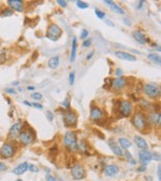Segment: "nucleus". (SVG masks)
I'll return each mask as SVG.
<instances>
[{
	"mask_svg": "<svg viewBox=\"0 0 161 181\" xmlns=\"http://www.w3.org/2000/svg\"><path fill=\"white\" fill-rule=\"evenodd\" d=\"M132 124L136 130H139L140 132H145L146 130L149 127L148 120H147V116L141 110H137L132 115Z\"/></svg>",
	"mask_w": 161,
	"mask_h": 181,
	"instance_id": "nucleus-1",
	"label": "nucleus"
},
{
	"mask_svg": "<svg viewBox=\"0 0 161 181\" xmlns=\"http://www.w3.org/2000/svg\"><path fill=\"white\" fill-rule=\"evenodd\" d=\"M18 143L20 144L22 146H28L31 145V144L34 143L36 140V132L32 127H30L29 125L28 127H24L20 132V136L17 137Z\"/></svg>",
	"mask_w": 161,
	"mask_h": 181,
	"instance_id": "nucleus-2",
	"label": "nucleus"
},
{
	"mask_svg": "<svg viewBox=\"0 0 161 181\" xmlns=\"http://www.w3.org/2000/svg\"><path fill=\"white\" fill-rule=\"evenodd\" d=\"M64 146L70 152H75L78 150V137L73 131H68L64 136Z\"/></svg>",
	"mask_w": 161,
	"mask_h": 181,
	"instance_id": "nucleus-3",
	"label": "nucleus"
},
{
	"mask_svg": "<svg viewBox=\"0 0 161 181\" xmlns=\"http://www.w3.org/2000/svg\"><path fill=\"white\" fill-rule=\"evenodd\" d=\"M117 110L121 117L128 118L133 111V104L129 100H119L117 103Z\"/></svg>",
	"mask_w": 161,
	"mask_h": 181,
	"instance_id": "nucleus-4",
	"label": "nucleus"
},
{
	"mask_svg": "<svg viewBox=\"0 0 161 181\" xmlns=\"http://www.w3.org/2000/svg\"><path fill=\"white\" fill-rule=\"evenodd\" d=\"M17 152V147L12 141H6L0 148V157L2 159H11Z\"/></svg>",
	"mask_w": 161,
	"mask_h": 181,
	"instance_id": "nucleus-5",
	"label": "nucleus"
},
{
	"mask_svg": "<svg viewBox=\"0 0 161 181\" xmlns=\"http://www.w3.org/2000/svg\"><path fill=\"white\" fill-rule=\"evenodd\" d=\"M62 118H64V124L66 127H76L78 121V116L74 110H65L64 114H62Z\"/></svg>",
	"mask_w": 161,
	"mask_h": 181,
	"instance_id": "nucleus-6",
	"label": "nucleus"
},
{
	"mask_svg": "<svg viewBox=\"0 0 161 181\" xmlns=\"http://www.w3.org/2000/svg\"><path fill=\"white\" fill-rule=\"evenodd\" d=\"M45 37L53 42L58 41L62 37V29L57 24H50L46 29Z\"/></svg>",
	"mask_w": 161,
	"mask_h": 181,
	"instance_id": "nucleus-7",
	"label": "nucleus"
},
{
	"mask_svg": "<svg viewBox=\"0 0 161 181\" xmlns=\"http://www.w3.org/2000/svg\"><path fill=\"white\" fill-rule=\"evenodd\" d=\"M143 92L146 97H150V99H159L161 94L160 87L157 85H154V84H145L143 86Z\"/></svg>",
	"mask_w": 161,
	"mask_h": 181,
	"instance_id": "nucleus-8",
	"label": "nucleus"
},
{
	"mask_svg": "<svg viewBox=\"0 0 161 181\" xmlns=\"http://www.w3.org/2000/svg\"><path fill=\"white\" fill-rule=\"evenodd\" d=\"M71 176L74 180H83L86 176V170L84 166L81 164H75L71 168Z\"/></svg>",
	"mask_w": 161,
	"mask_h": 181,
	"instance_id": "nucleus-9",
	"label": "nucleus"
},
{
	"mask_svg": "<svg viewBox=\"0 0 161 181\" xmlns=\"http://www.w3.org/2000/svg\"><path fill=\"white\" fill-rule=\"evenodd\" d=\"M105 113L98 106H92L90 108V119L95 122H100L104 119Z\"/></svg>",
	"mask_w": 161,
	"mask_h": 181,
	"instance_id": "nucleus-10",
	"label": "nucleus"
},
{
	"mask_svg": "<svg viewBox=\"0 0 161 181\" xmlns=\"http://www.w3.org/2000/svg\"><path fill=\"white\" fill-rule=\"evenodd\" d=\"M23 127H24V125H23L22 122H20V121L13 123L12 127H10V131H9V138H11V139L17 138L18 136H20V132H22Z\"/></svg>",
	"mask_w": 161,
	"mask_h": 181,
	"instance_id": "nucleus-11",
	"label": "nucleus"
},
{
	"mask_svg": "<svg viewBox=\"0 0 161 181\" xmlns=\"http://www.w3.org/2000/svg\"><path fill=\"white\" fill-rule=\"evenodd\" d=\"M9 6V9L15 12H23L25 8V4L23 0H8L7 1Z\"/></svg>",
	"mask_w": 161,
	"mask_h": 181,
	"instance_id": "nucleus-12",
	"label": "nucleus"
},
{
	"mask_svg": "<svg viewBox=\"0 0 161 181\" xmlns=\"http://www.w3.org/2000/svg\"><path fill=\"white\" fill-rule=\"evenodd\" d=\"M139 159L140 162L144 166H147L150 163L151 160H153V155H151V152L148 151V150H142V151L139 152Z\"/></svg>",
	"mask_w": 161,
	"mask_h": 181,
	"instance_id": "nucleus-13",
	"label": "nucleus"
},
{
	"mask_svg": "<svg viewBox=\"0 0 161 181\" xmlns=\"http://www.w3.org/2000/svg\"><path fill=\"white\" fill-rule=\"evenodd\" d=\"M127 84H128L127 78L121 76V77H117V78H115V80H112L111 87L114 88L115 90H121L127 86Z\"/></svg>",
	"mask_w": 161,
	"mask_h": 181,
	"instance_id": "nucleus-14",
	"label": "nucleus"
},
{
	"mask_svg": "<svg viewBox=\"0 0 161 181\" xmlns=\"http://www.w3.org/2000/svg\"><path fill=\"white\" fill-rule=\"evenodd\" d=\"M147 120H148L149 124H153V125H155V127H159L161 123L160 111L155 110V111H153V113H150L147 117Z\"/></svg>",
	"mask_w": 161,
	"mask_h": 181,
	"instance_id": "nucleus-15",
	"label": "nucleus"
},
{
	"mask_svg": "<svg viewBox=\"0 0 161 181\" xmlns=\"http://www.w3.org/2000/svg\"><path fill=\"white\" fill-rule=\"evenodd\" d=\"M132 37H133L134 40L139 44H141V45H145V44H147L149 41L147 39V37H146L145 34H144V32H142L141 30H134V31L132 32Z\"/></svg>",
	"mask_w": 161,
	"mask_h": 181,
	"instance_id": "nucleus-16",
	"label": "nucleus"
},
{
	"mask_svg": "<svg viewBox=\"0 0 161 181\" xmlns=\"http://www.w3.org/2000/svg\"><path fill=\"white\" fill-rule=\"evenodd\" d=\"M115 56L118 59L126 60V61H136V57L133 55H131L130 53L123 52V50H117L115 52Z\"/></svg>",
	"mask_w": 161,
	"mask_h": 181,
	"instance_id": "nucleus-17",
	"label": "nucleus"
},
{
	"mask_svg": "<svg viewBox=\"0 0 161 181\" xmlns=\"http://www.w3.org/2000/svg\"><path fill=\"white\" fill-rule=\"evenodd\" d=\"M119 171V167H118L116 164H110V165L105 166L104 168V174L107 177H114L116 176Z\"/></svg>",
	"mask_w": 161,
	"mask_h": 181,
	"instance_id": "nucleus-18",
	"label": "nucleus"
},
{
	"mask_svg": "<svg viewBox=\"0 0 161 181\" xmlns=\"http://www.w3.org/2000/svg\"><path fill=\"white\" fill-rule=\"evenodd\" d=\"M109 147H110V149L112 150V152H113L115 155H117V157H123V149H121V148L119 147V145L116 144L114 140H110L109 141Z\"/></svg>",
	"mask_w": 161,
	"mask_h": 181,
	"instance_id": "nucleus-19",
	"label": "nucleus"
},
{
	"mask_svg": "<svg viewBox=\"0 0 161 181\" xmlns=\"http://www.w3.org/2000/svg\"><path fill=\"white\" fill-rule=\"evenodd\" d=\"M27 170H28V163L27 162H23V163L18 164L16 167H14L12 173L17 176H20V175H23V174L26 173Z\"/></svg>",
	"mask_w": 161,
	"mask_h": 181,
	"instance_id": "nucleus-20",
	"label": "nucleus"
},
{
	"mask_svg": "<svg viewBox=\"0 0 161 181\" xmlns=\"http://www.w3.org/2000/svg\"><path fill=\"white\" fill-rule=\"evenodd\" d=\"M134 144H136V146L142 150H147L148 149V144L142 136L135 135L134 136Z\"/></svg>",
	"mask_w": 161,
	"mask_h": 181,
	"instance_id": "nucleus-21",
	"label": "nucleus"
},
{
	"mask_svg": "<svg viewBox=\"0 0 161 181\" xmlns=\"http://www.w3.org/2000/svg\"><path fill=\"white\" fill-rule=\"evenodd\" d=\"M76 50H78V40L76 38H73L71 45V54H70V62H74L76 58Z\"/></svg>",
	"mask_w": 161,
	"mask_h": 181,
	"instance_id": "nucleus-22",
	"label": "nucleus"
},
{
	"mask_svg": "<svg viewBox=\"0 0 161 181\" xmlns=\"http://www.w3.org/2000/svg\"><path fill=\"white\" fill-rule=\"evenodd\" d=\"M59 62H60L59 56H54V57L50 58V60L47 62V66L51 69H57L58 66H59Z\"/></svg>",
	"mask_w": 161,
	"mask_h": 181,
	"instance_id": "nucleus-23",
	"label": "nucleus"
},
{
	"mask_svg": "<svg viewBox=\"0 0 161 181\" xmlns=\"http://www.w3.org/2000/svg\"><path fill=\"white\" fill-rule=\"evenodd\" d=\"M118 144H119V147L121 148V149H126V150L131 148V146H132L131 141H130L128 138H125V137L118 138Z\"/></svg>",
	"mask_w": 161,
	"mask_h": 181,
	"instance_id": "nucleus-24",
	"label": "nucleus"
},
{
	"mask_svg": "<svg viewBox=\"0 0 161 181\" xmlns=\"http://www.w3.org/2000/svg\"><path fill=\"white\" fill-rule=\"evenodd\" d=\"M147 58L150 61H153L154 63L158 64V66H160L161 64V58L160 56L157 54V53H151V54H148Z\"/></svg>",
	"mask_w": 161,
	"mask_h": 181,
	"instance_id": "nucleus-25",
	"label": "nucleus"
},
{
	"mask_svg": "<svg viewBox=\"0 0 161 181\" xmlns=\"http://www.w3.org/2000/svg\"><path fill=\"white\" fill-rule=\"evenodd\" d=\"M110 8H111L112 11H114L115 13L117 14H120V15H125V10H123L121 6H119L118 4H116L115 2H113V3L110 6Z\"/></svg>",
	"mask_w": 161,
	"mask_h": 181,
	"instance_id": "nucleus-26",
	"label": "nucleus"
},
{
	"mask_svg": "<svg viewBox=\"0 0 161 181\" xmlns=\"http://www.w3.org/2000/svg\"><path fill=\"white\" fill-rule=\"evenodd\" d=\"M42 97H43V96L40 93V92H32L31 93V99H34V101H41Z\"/></svg>",
	"mask_w": 161,
	"mask_h": 181,
	"instance_id": "nucleus-27",
	"label": "nucleus"
},
{
	"mask_svg": "<svg viewBox=\"0 0 161 181\" xmlns=\"http://www.w3.org/2000/svg\"><path fill=\"white\" fill-rule=\"evenodd\" d=\"M95 13H96V15H97V17L100 18V19L105 18V13H104L103 11L99 10V9H95Z\"/></svg>",
	"mask_w": 161,
	"mask_h": 181,
	"instance_id": "nucleus-28",
	"label": "nucleus"
},
{
	"mask_svg": "<svg viewBox=\"0 0 161 181\" xmlns=\"http://www.w3.org/2000/svg\"><path fill=\"white\" fill-rule=\"evenodd\" d=\"M70 99L69 97H66V99L62 101V106H64L65 108H66V110H71V105H70Z\"/></svg>",
	"mask_w": 161,
	"mask_h": 181,
	"instance_id": "nucleus-29",
	"label": "nucleus"
},
{
	"mask_svg": "<svg viewBox=\"0 0 161 181\" xmlns=\"http://www.w3.org/2000/svg\"><path fill=\"white\" fill-rule=\"evenodd\" d=\"M76 6H78V8L84 10V9H87L88 6H89V4L85 1H76Z\"/></svg>",
	"mask_w": 161,
	"mask_h": 181,
	"instance_id": "nucleus-30",
	"label": "nucleus"
},
{
	"mask_svg": "<svg viewBox=\"0 0 161 181\" xmlns=\"http://www.w3.org/2000/svg\"><path fill=\"white\" fill-rule=\"evenodd\" d=\"M13 15V11L10 10L9 8L4 9L3 11H1V16H12Z\"/></svg>",
	"mask_w": 161,
	"mask_h": 181,
	"instance_id": "nucleus-31",
	"label": "nucleus"
},
{
	"mask_svg": "<svg viewBox=\"0 0 161 181\" xmlns=\"http://www.w3.org/2000/svg\"><path fill=\"white\" fill-rule=\"evenodd\" d=\"M88 34H89V32H88L87 29H83L80 34V38L82 39V40H86V39L88 38Z\"/></svg>",
	"mask_w": 161,
	"mask_h": 181,
	"instance_id": "nucleus-32",
	"label": "nucleus"
},
{
	"mask_svg": "<svg viewBox=\"0 0 161 181\" xmlns=\"http://www.w3.org/2000/svg\"><path fill=\"white\" fill-rule=\"evenodd\" d=\"M74 80H75V73H74V72H71V73L69 74V84H70V86L74 85Z\"/></svg>",
	"mask_w": 161,
	"mask_h": 181,
	"instance_id": "nucleus-33",
	"label": "nucleus"
},
{
	"mask_svg": "<svg viewBox=\"0 0 161 181\" xmlns=\"http://www.w3.org/2000/svg\"><path fill=\"white\" fill-rule=\"evenodd\" d=\"M28 170L31 171V173H38L39 168H38V166L34 165V164H28Z\"/></svg>",
	"mask_w": 161,
	"mask_h": 181,
	"instance_id": "nucleus-34",
	"label": "nucleus"
},
{
	"mask_svg": "<svg viewBox=\"0 0 161 181\" xmlns=\"http://www.w3.org/2000/svg\"><path fill=\"white\" fill-rule=\"evenodd\" d=\"M45 116H46V118L48 119V121H53V119H54V114L52 113L51 110H46L45 111Z\"/></svg>",
	"mask_w": 161,
	"mask_h": 181,
	"instance_id": "nucleus-35",
	"label": "nucleus"
},
{
	"mask_svg": "<svg viewBox=\"0 0 161 181\" xmlns=\"http://www.w3.org/2000/svg\"><path fill=\"white\" fill-rule=\"evenodd\" d=\"M57 4L61 6V8H67V6H68V1H65V0H58Z\"/></svg>",
	"mask_w": 161,
	"mask_h": 181,
	"instance_id": "nucleus-36",
	"label": "nucleus"
},
{
	"mask_svg": "<svg viewBox=\"0 0 161 181\" xmlns=\"http://www.w3.org/2000/svg\"><path fill=\"white\" fill-rule=\"evenodd\" d=\"M92 39H86V40H84L83 42V46L84 47H89L90 45H92Z\"/></svg>",
	"mask_w": 161,
	"mask_h": 181,
	"instance_id": "nucleus-37",
	"label": "nucleus"
},
{
	"mask_svg": "<svg viewBox=\"0 0 161 181\" xmlns=\"http://www.w3.org/2000/svg\"><path fill=\"white\" fill-rule=\"evenodd\" d=\"M123 23L127 25V26H131V25H132V20L130 19L129 17H126V16H125V17L123 18Z\"/></svg>",
	"mask_w": 161,
	"mask_h": 181,
	"instance_id": "nucleus-38",
	"label": "nucleus"
},
{
	"mask_svg": "<svg viewBox=\"0 0 161 181\" xmlns=\"http://www.w3.org/2000/svg\"><path fill=\"white\" fill-rule=\"evenodd\" d=\"M115 75L117 76V77H121V76L123 75V71L121 69H116L115 71Z\"/></svg>",
	"mask_w": 161,
	"mask_h": 181,
	"instance_id": "nucleus-39",
	"label": "nucleus"
},
{
	"mask_svg": "<svg viewBox=\"0 0 161 181\" xmlns=\"http://www.w3.org/2000/svg\"><path fill=\"white\" fill-rule=\"evenodd\" d=\"M4 91H6L8 94H15L16 93V91L13 89V88H6V89H4Z\"/></svg>",
	"mask_w": 161,
	"mask_h": 181,
	"instance_id": "nucleus-40",
	"label": "nucleus"
},
{
	"mask_svg": "<svg viewBox=\"0 0 161 181\" xmlns=\"http://www.w3.org/2000/svg\"><path fill=\"white\" fill-rule=\"evenodd\" d=\"M32 106H34V107L39 108V110H43V105L40 103H38V102H34V104H32Z\"/></svg>",
	"mask_w": 161,
	"mask_h": 181,
	"instance_id": "nucleus-41",
	"label": "nucleus"
},
{
	"mask_svg": "<svg viewBox=\"0 0 161 181\" xmlns=\"http://www.w3.org/2000/svg\"><path fill=\"white\" fill-rule=\"evenodd\" d=\"M157 173H158V180H161V165L159 164L158 165V168H157Z\"/></svg>",
	"mask_w": 161,
	"mask_h": 181,
	"instance_id": "nucleus-42",
	"label": "nucleus"
},
{
	"mask_svg": "<svg viewBox=\"0 0 161 181\" xmlns=\"http://www.w3.org/2000/svg\"><path fill=\"white\" fill-rule=\"evenodd\" d=\"M151 155H153V160H156V161H159V160H160V155L157 154V153H153V152H151Z\"/></svg>",
	"mask_w": 161,
	"mask_h": 181,
	"instance_id": "nucleus-43",
	"label": "nucleus"
},
{
	"mask_svg": "<svg viewBox=\"0 0 161 181\" xmlns=\"http://www.w3.org/2000/svg\"><path fill=\"white\" fill-rule=\"evenodd\" d=\"M7 169V165L4 163H2V162H0V171H3Z\"/></svg>",
	"mask_w": 161,
	"mask_h": 181,
	"instance_id": "nucleus-44",
	"label": "nucleus"
},
{
	"mask_svg": "<svg viewBox=\"0 0 161 181\" xmlns=\"http://www.w3.org/2000/svg\"><path fill=\"white\" fill-rule=\"evenodd\" d=\"M46 180H47V181H56V178L54 177V176L47 175V176H46Z\"/></svg>",
	"mask_w": 161,
	"mask_h": 181,
	"instance_id": "nucleus-45",
	"label": "nucleus"
},
{
	"mask_svg": "<svg viewBox=\"0 0 161 181\" xmlns=\"http://www.w3.org/2000/svg\"><path fill=\"white\" fill-rule=\"evenodd\" d=\"M94 55H95V52H90L89 54L86 56V59H87V60H90L92 57H94Z\"/></svg>",
	"mask_w": 161,
	"mask_h": 181,
	"instance_id": "nucleus-46",
	"label": "nucleus"
},
{
	"mask_svg": "<svg viewBox=\"0 0 161 181\" xmlns=\"http://www.w3.org/2000/svg\"><path fill=\"white\" fill-rule=\"evenodd\" d=\"M105 24L109 25L110 27H115V25H114V23H113V22H111V20H109V19H105Z\"/></svg>",
	"mask_w": 161,
	"mask_h": 181,
	"instance_id": "nucleus-47",
	"label": "nucleus"
},
{
	"mask_svg": "<svg viewBox=\"0 0 161 181\" xmlns=\"http://www.w3.org/2000/svg\"><path fill=\"white\" fill-rule=\"evenodd\" d=\"M143 4H144V1H143V0H141L140 2H137V6H136V8L137 9H142V6H143Z\"/></svg>",
	"mask_w": 161,
	"mask_h": 181,
	"instance_id": "nucleus-48",
	"label": "nucleus"
},
{
	"mask_svg": "<svg viewBox=\"0 0 161 181\" xmlns=\"http://www.w3.org/2000/svg\"><path fill=\"white\" fill-rule=\"evenodd\" d=\"M145 169H146V166H141V167H139V171H145Z\"/></svg>",
	"mask_w": 161,
	"mask_h": 181,
	"instance_id": "nucleus-49",
	"label": "nucleus"
},
{
	"mask_svg": "<svg viewBox=\"0 0 161 181\" xmlns=\"http://www.w3.org/2000/svg\"><path fill=\"white\" fill-rule=\"evenodd\" d=\"M11 85H12V86H18V85H20V82H18V80H15V82L11 83Z\"/></svg>",
	"mask_w": 161,
	"mask_h": 181,
	"instance_id": "nucleus-50",
	"label": "nucleus"
},
{
	"mask_svg": "<svg viewBox=\"0 0 161 181\" xmlns=\"http://www.w3.org/2000/svg\"><path fill=\"white\" fill-rule=\"evenodd\" d=\"M24 104L25 105H27V106H32V104L30 103V102H28V101H24Z\"/></svg>",
	"mask_w": 161,
	"mask_h": 181,
	"instance_id": "nucleus-51",
	"label": "nucleus"
},
{
	"mask_svg": "<svg viewBox=\"0 0 161 181\" xmlns=\"http://www.w3.org/2000/svg\"><path fill=\"white\" fill-rule=\"evenodd\" d=\"M28 90H34V86H28Z\"/></svg>",
	"mask_w": 161,
	"mask_h": 181,
	"instance_id": "nucleus-52",
	"label": "nucleus"
},
{
	"mask_svg": "<svg viewBox=\"0 0 161 181\" xmlns=\"http://www.w3.org/2000/svg\"><path fill=\"white\" fill-rule=\"evenodd\" d=\"M16 181H23L22 179H17V180H16Z\"/></svg>",
	"mask_w": 161,
	"mask_h": 181,
	"instance_id": "nucleus-53",
	"label": "nucleus"
}]
</instances>
